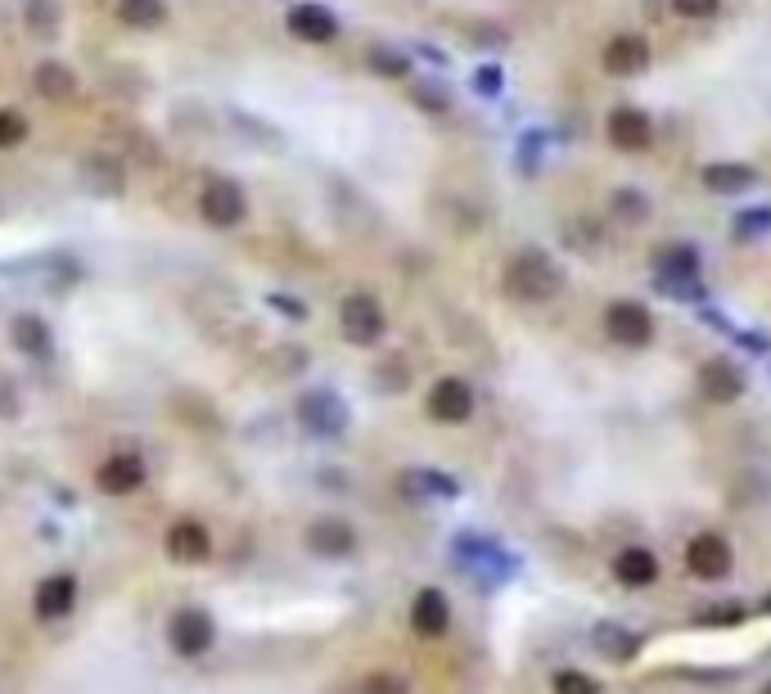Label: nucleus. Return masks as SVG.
Returning <instances> with one entry per match:
<instances>
[{"mask_svg":"<svg viewBox=\"0 0 771 694\" xmlns=\"http://www.w3.org/2000/svg\"><path fill=\"white\" fill-rule=\"evenodd\" d=\"M699 181H704L708 194H745V189L758 185V172L749 163H708L699 172Z\"/></svg>","mask_w":771,"mask_h":694,"instance_id":"19","label":"nucleus"},{"mask_svg":"<svg viewBox=\"0 0 771 694\" xmlns=\"http://www.w3.org/2000/svg\"><path fill=\"white\" fill-rule=\"evenodd\" d=\"M686 568H691V577H699V582L731 577V568H736L731 541L721 536V532H699V536L686 545Z\"/></svg>","mask_w":771,"mask_h":694,"instance_id":"4","label":"nucleus"},{"mask_svg":"<svg viewBox=\"0 0 771 694\" xmlns=\"http://www.w3.org/2000/svg\"><path fill=\"white\" fill-rule=\"evenodd\" d=\"M113 10L127 28H159L167 19V6L163 0H113Z\"/></svg>","mask_w":771,"mask_h":694,"instance_id":"24","label":"nucleus"},{"mask_svg":"<svg viewBox=\"0 0 771 694\" xmlns=\"http://www.w3.org/2000/svg\"><path fill=\"white\" fill-rule=\"evenodd\" d=\"M36 95L55 99V105L73 99V95H77V77H73V68H64V64H55V59H45V64L36 68Z\"/></svg>","mask_w":771,"mask_h":694,"instance_id":"21","label":"nucleus"},{"mask_svg":"<svg viewBox=\"0 0 771 694\" xmlns=\"http://www.w3.org/2000/svg\"><path fill=\"white\" fill-rule=\"evenodd\" d=\"M613 577H618L622 586L641 590V586L659 582V560L645 551V545H628V551H618V555H613Z\"/></svg>","mask_w":771,"mask_h":694,"instance_id":"18","label":"nucleus"},{"mask_svg":"<svg viewBox=\"0 0 771 694\" xmlns=\"http://www.w3.org/2000/svg\"><path fill=\"white\" fill-rule=\"evenodd\" d=\"M167 551L181 560V564H204L213 555V536L199 519H176L172 532H167Z\"/></svg>","mask_w":771,"mask_h":694,"instance_id":"15","label":"nucleus"},{"mask_svg":"<svg viewBox=\"0 0 771 694\" xmlns=\"http://www.w3.org/2000/svg\"><path fill=\"white\" fill-rule=\"evenodd\" d=\"M28 19H32V28H45V32H51L59 14H55L51 0H28Z\"/></svg>","mask_w":771,"mask_h":694,"instance_id":"32","label":"nucleus"},{"mask_svg":"<svg viewBox=\"0 0 771 694\" xmlns=\"http://www.w3.org/2000/svg\"><path fill=\"white\" fill-rule=\"evenodd\" d=\"M560 289H564V271L542 248H523V253L506 262V293L519 297V303H551Z\"/></svg>","mask_w":771,"mask_h":694,"instance_id":"1","label":"nucleus"},{"mask_svg":"<svg viewBox=\"0 0 771 694\" xmlns=\"http://www.w3.org/2000/svg\"><path fill=\"white\" fill-rule=\"evenodd\" d=\"M14 347H19V353H28V357H51V347H55L51 325H45L41 316H19L14 321Z\"/></svg>","mask_w":771,"mask_h":694,"instance_id":"22","label":"nucleus"},{"mask_svg":"<svg viewBox=\"0 0 771 694\" xmlns=\"http://www.w3.org/2000/svg\"><path fill=\"white\" fill-rule=\"evenodd\" d=\"M298 415H303V424H307L312 433H339L344 420H348V411L339 406V397H329V392H312V397H303Z\"/></svg>","mask_w":771,"mask_h":694,"instance_id":"20","label":"nucleus"},{"mask_svg":"<svg viewBox=\"0 0 771 694\" xmlns=\"http://www.w3.org/2000/svg\"><path fill=\"white\" fill-rule=\"evenodd\" d=\"M411 627H415V636H424V640L447 636V627H452V605H447V595H443L438 586H424L415 600H411Z\"/></svg>","mask_w":771,"mask_h":694,"instance_id":"13","label":"nucleus"},{"mask_svg":"<svg viewBox=\"0 0 771 694\" xmlns=\"http://www.w3.org/2000/svg\"><path fill=\"white\" fill-rule=\"evenodd\" d=\"M307 545L316 555H325V560H344V555L357 551V532L344 519H316L307 528Z\"/></svg>","mask_w":771,"mask_h":694,"instance_id":"17","label":"nucleus"},{"mask_svg":"<svg viewBox=\"0 0 771 694\" xmlns=\"http://www.w3.org/2000/svg\"><path fill=\"white\" fill-rule=\"evenodd\" d=\"M411 685L398 676V672H370L366 681H361V694H406Z\"/></svg>","mask_w":771,"mask_h":694,"instance_id":"29","label":"nucleus"},{"mask_svg":"<svg viewBox=\"0 0 771 694\" xmlns=\"http://www.w3.org/2000/svg\"><path fill=\"white\" fill-rule=\"evenodd\" d=\"M605 131H609V144L622 149V154H641V149H650V140H654V122L637 105H618L605 118Z\"/></svg>","mask_w":771,"mask_h":694,"instance_id":"9","label":"nucleus"},{"mask_svg":"<svg viewBox=\"0 0 771 694\" xmlns=\"http://www.w3.org/2000/svg\"><path fill=\"white\" fill-rule=\"evenodd\" d=\"M555 694H600V685L587 676V672H577V668H564V672H555V685H551Z\"/></svg>","mask_w":771,"mask_h":694,"instance_id":"25","label":"nucleus"},{"mask_svg":"<svg viewBox=\"0 0 771 694\" xmlns=\"http://www.w3.org/2000/svg\"><path fill=\"white\" fill-rule=\"evenodd\" d=\"M374 68H383V73H406V59H402V55H374Z\"/></svg>","mask_w":771,"mask_h":694,"instance_id":"33","label":"nucleus"},{"mask_svg":"<svg viewBox=\"0 0 771 694\" xmlns=\"http://www.w3.org/2000/svg\"><path fill=\"white\" fill-rule=\"evenodd\" d=\"M762 230H771V208H758V213L736 217V235H740V239H758Z\"/></svg>","mask_w":771,"mask_h":694,"instance_id":"31","label":"nucleus"},{"mask_svg":"<svg viewBox=\"0 0 771 694\" xmlns=\"http://www.w3.org/2000/svg\"><path fill=\"white\" fill-rule=\"evenodd\" d=\"M284 23L298 41H312V45H325V41L339 36V19H334L325 6H294L284 14Z\"/></svg>","mask_w":771,"mask_h":694,"instance_id":"16","label":"nucleus"},{"mask_svg":"<svg viewBox=\"0 0 771 694\" xmlns=\"http://www.w3.org/2000/svg\"><path fill=\"white\" fill-rule=\"evenodd\" d=\"M167 640H172V650L185 654V659H199L213 650V640H217V627L204 609H176L172 622H167Z\"/></svg>","mask_w":771,"mask_h":694,"instance_id":"5","label":"nucleus"},{"mask_svg":"<svg viewBox=\"0 0 771 694\" xmlns=\"http://www.w3.org/2000/svg\"><path fill=\"white\" fill-rule=\"evenodd\" d=\"M600 68L609 77H637L650 68V41L641 32H618L609 45H605V55H600Z\"/></svg>","mask_w":771,"mask_h":694,"instance_id":"11","label":"nucleus"},{"mask_svg":"<svg viewBox=\"0 0 771 694\" xmlns=\"http://www.w3.org/2000/svg\"><path fill=\"white\" fill-rule=\"evenodd\" d=\"M406 482H411V487H428V496H456V491H460L456 478H447V474H428V469L406 474Z\"/></svg>","mask_w":771,"mask_h":694,"instance_id":"28","label":"nucleus"},{"mask_svg":"<svg viewBox=\"0 0 771 694\" xmlns=\"http://www.w3.org/2000/svg\"><path fill=\"white\" fill-rule=\"evenodd\" d=\"M144 460L135 456V452H118V456H109L100 469H95V487L100 491H109V496H131V491H140L144 487Z\"/></svg>","mask_w":771,"mask_h":694,"instance_id":"12","label":"nucleus"},{"mask_svg":"<svg viewBox=\"0 0 771 694\" xmlns=\"http://www.w3.org/2000/svg\"><path fill=\"white\" fill-rule=\"evenodd\" d=\"M596 650H600L605 659H613V663H628V659L637 654V636H632L628 627L600 622V627H596Z\"/></svg>","mask_w":771,"mask_h":694,"instance_id":"23","label":"nucleus"},{"mask_svg":"<svg viewBox=\"0 0 771 694\" xmlns=\"http://www.w3.org/2000/svg\"><path fill=\"white\" fill-rule=\"evenodd\" d=\"M497 82H501L497 68H484V73H478V86H484V90H497Z\"/></svg>","mask_w":771,"mask_h":694,"instance_id":"34","label":"nucleus"},{"mask_svg":"<svg viewBox=\"0 0 771 694\" xmlns=\"http://www.w3.org/2000/svg\"><path fill=\"white\" fill-rule=\"evenodd\" d=\"M428 415L438 424H452V429L469 424L474 420V388L465 379H456V375L438 379V383H433V392H428Z\"/></svg>","mask_w":771,"mask_h":694,"instance_id":"10","label":"nucleus"},{"mask_svg":"<svg viewBox=\"0 0 771 694\" xmlns=\"http://www.w3.org/2000/svg\"><path fill=\"white\" fill-rule=\"evenodd\" d=\"M199 208H204V217H208L217 230H230V226H239V221L249 217V198H245V189H239L235 181L217 176V181L204 185Z\"/></svg>","mask_w":771,"mask_h":694,"instance_id":"6","label":"nucleus"},{"mask_svg":"<svg viewBox=\"0 0 771 694\" xmlns=\"http://www.w3.org/2000/svg\"><path fill=\"white\" fill-rule=\"evenodd\" d=\"M605 334L618 347H650L654 343V316H650L645 303L622 297V303H609L605 307Z\"/></svg>","mask_w":771,"mask_h":694,"instance_id":"3","label":"nucleus"},{"mask_svg":"<svg viewBox=\"0 0 771 694\" xmlns=\"http://www.w3.org/2000/svg\"><path fill=\"white\" fill-rule=\"evenodd\" d=\"M613 213L618 217H632V221H645L650 217V204H645L641 189H618L613 194Z\"/></svg>","mask_w":771,"mask_h":694,"instance_id":"27","label":"nucleus"},{"mask_svg":"<svg viewBox=\"0 0 771 694\" xmlns=\"http://www.w3.org/2000/svg\"><path fill=\"white\" fill-rule=\"evenodd\" d=\"M654 271L663 293H691V284L699 280V253L691 243H667L654 253Z\"/></svg>","mask_w":771,"mask_h":694,"instance_id":"8","label":"nucleus"},{"mask_svg":"<svg viewBox=\"0 0 771 694\" xmlns=\"http://www.w3.org/2000/svg\"><path fill=\"white\" fill-rule=\"evenodd\" d=\"M699 397L713 406H731L745 397V370L731 357H708L699 366Z\"/></svg>","mask_w":771,"mask_h":694,"instance_id":"7","label":"nucleus"},{"mask_svg":"<svg viewBox=\"0 0 771 694\" xmlns=\"http://www.w3.org/2000/svg\"><path fill=\"white\" fill-rule=\"evenodd\" d=\"M28 140V118L19 109H0V149H14Z\"/></svg>","mask_w":771,"mask_h":694,"instance_id":"26","label":"nucleus"},{"mask_svg":"<svg viewBox=\"0 0 771 694\" xmlns=\"http://www.w3.org/2000/svg\"><path fill=\"white\" fill-rule=\"evenodd\" d=\"M339 329H344V338L352 347H374L383 338V329H389V316H383L379 297L352 293V297H344V307H339Z\"/></svg>","mask_w":771,"mask_h":694,"instance_id":"2","label":"nucleus"},{"mask_svg":"<svg viewBox=\"0 0 771 694\" xmlns=\"http://www.w3.org/2000/svg\"><path fill=\"white\" fill-rule=\"evenodd\" d=\"M717 6H721V0H672V14L691 19V23H704V19L717 14Z\"/></svg>","mask_w":771,"mask_h":694,"instance_id":"30","label":"nucleus"},{"mask_svg":"<svg viewBox=\"0 0 771 694\" xmlns=\"http://www.w3.org/2000/svg\"><path fill=\"white\" fill-rule=\"evenodd\" d=\"M762 694H771V685H767V690H762Z\"/></svg>","mask_w":771,"mask_h":694,"instance_id":"36","label":"nucleus"},{"mask_svg":"<svg viewBox=\"0 0 771 694\" xmlns=\"http://www.w3.org/2000/svg\"><path fill=\"white\" fill-rule=\"evenodd\" d=\"M767 614H771V595H767Z\"/></svg>","mask_w":771,"mask_h":694,"instance_id":"35","label":"nucleus"},{"mask_svg":"<svg viewBox=\"0 0 771 694\" xmlns=\"http://www.w3.org/2000/svg\"><path fill=\"white\" fill-rule=\"evenodd\" d=\"M73 605H77V577H68V573L45 577V582L36 586V595H32V609H36V618H45V622L68 618Z\"/></svg>","mask_w":771,"mask_h":694,"instance_id":"14","label":"nucleus"}]
</instances>
